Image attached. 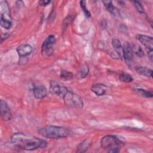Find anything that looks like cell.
Masks as SVG:
<instances>
[{
  "instance_id": "4fadbf2b",
  "label": "cell",
  "mask_w": 153,
  "mask_h": 153,
  "mask_svg": "<svg viewBox=\"0 0 153 153\" xmlns=\"http://www.w3.org/2000/svg\"><path fill=\"white\" fill-rule=\"evenodd\" d=\"M112 45L117 53L120 58L122 59L123 57V45L121 44V42L119 39L117 38H114L112 39Z\"/></svg>"
},
{
  "instance_id": "484cf974",
  "label": "cell",
  "mask_w": 153,
  "mask_h": 153,
  "mask_svg": "<svg viewBox=\"0 0 153 153\" xmlns=\"http://www.w3.org/2000/svg\"><path fill=\"white\" fill-rule=\"evenodd\" d=\"M10 36V34L8 33H4L1 35V42H3L4 40L7 39Z\"/></svg>"
},
{
  "instance_id": "d6986e66",
  "label": "cell",
  "mask_w": 153,
  "mask_h": 153,
  "mask_svg": "<svg viewBox=\"0 0 153 153\" xmlns=\"http://www.w3.org/2000/svg\"><path fill=\"white\" fill-rule=\"evenodd\" d=\"M0 23H1V26L6 29H10L12 26V22L10 20L5 19L1 17V20H0Z\"/></svg>"
},
{
  "instance_id": "7c38bea8",
  "label": "cell",
  "mask_w": 153,
  "mask_h": 153,
  "mask_svg": "<svg viewBox=\"0 0 153 153\" xmlns=\"http://www.w3.org/2000/svg\"><path fill=\"white\" fill-rule=\"evenodd\" d=\"M91 91L97 96H102L106 93V86L103 84H95L91 87Z\"/></svg>"
},
{
  "instance_id": "d4e9b609",
  "label": "cell",
  "mask_w": 153,
  "mask_h": 153,
  "mask_svg": "<svg viewBox=\"0 0 153 153\" xmlns=\"http://www.w3.org/2000/svg\"><path fill=\"white\" fill-rule=\"evenodd\" d=\"M51 2L49 0H41L39 1V4L41 6H45Z\"/></svg>"
},
{
  "instance_id": "7a4b0ae2",
  "label": "cell",
  "mask_w": 153,
  "mask_h": 153,
  "mask_svg": "<svg viewBox=\"0 0 153 153\" xmlns=\"http://www.w3.org/2000/svg\"><path fill=\"white\" fill-rule=\"evenodd\" d=\"M39 133L45 137L50 139L64 138L69 136L71 132L69 128L64 127L48 125L39 129Z\"/></svg>"
},
{
  "instance_id": "9a60e30c",
  "label": "cell",
  "mask_w": 153,
  "mask_h": 153,
  "mask_svg": "<svg viewBox=\"0 0 153 153\" xmlns=\"http://www.w3.org/2000/svg\"><path fill=\"white\" fill-rule=\"evenodd\" d=\"M103 3L104 6L108 11L113 14L114 16H118L119 14V12L117 8H116L114 5L112 4V1H103Z\"/></svg>"
},
{
  "instance_id": "2e32d148",
  "label": "cell",
  "mask_w": 153,
  "mask_h": 153,
  "mask_svg": "<svg viewBox=\"0 0 153 153\" xmlns=\"http://www.w3.org/2000/svg\"><path fill=\"white\" fill-rule=\"evenodd\" d=\"M91 142L88 139H85L81 142L77 146L78 152H85L91 146Z\"/></svg>"
},
{
  "instance_id": "ffe728a7",
  "label": "cell",
  "mask_w": 153,
  "mask_h": 153,
  "mask_svg": "<svg viewBox=\"0 0 153 153\" xmlns=\"http://www.w3.org/2000/svg\"><path fill=\"white\" fill-rule=\"evenodd\" d=\"M60 77L62 78H63L65 80H70L73 78V74L72 72L65 71V70H62L60 72Z\"/></svg>"
},
{
  "instance_id": "603a6c76",
  "label": "cell",
  "mask_w": 153,
  "mask_h": 153,
  "mask_svg": "<svg viewBox=\"0 0 153 153\" xmlns=\"http://www.w3.org/2000/svg\"><path fill=\"white\" fill-rule=\"evenodd\" d=\"M131 2L133 3V5L135 7L136 10L140 13H143L144 12V8L143 7V6L142 5V4L136 1H132Z\"/></svg>"
},
{
  "instance_id": "ba28073f",
  "label": "cell",
  "mask_w": 153,
  "mask_h": 153,
  "mask_svg": "<svg viewBox=\"0 0 153 153\" xmlns=\"http://www.w3.org/2000/svg\"><path fill=\"white\" fill-rule=\"evenodd\" d=\"M137 39L143 45L147 50V51H153V38L151 36L145 35H137Z\"/></svg>"
},
{
  "instance_id": "7402d4cb",
  "label": "cell",
  "mask_w": 153,
  "mask_h": 153,
  "mask_svg": "<svg viewBox=\"0 0 153 153\" xmlns=\"http://www.w3.org/2000/svg\"><path fill=\"white\" fill-rule=\"evenodd\" d=\"M88 71H89V70H88V68L87 67V66H86V65L82 66V67H81V68H80V70L79 71V76L81 78L85 77L87 75Z\"/></svg>"
},
{
  "instance_id": "6da1fadb",
  "label": "cell",
  "mask_w": 153,
  "mask_h": 153,
  "mask_svg": "<svg viewBox=\"0 0 153 153\" xmlns=\"http://www.w3.org/2000/svg\"><path fill=\"white\" fill-rule=\"evenodd\" d=\"M11 140L17 148L25 150L32 151L44 148L47 145L45 140L23 133L13 134L11 137Z\"/></svg>"
},
{
  "instance_id": "5b68a950",
  "label": "cell",
  "mask_w": 153,
  "mask_h": 153,
  "mask_svg": "<svg viewBox=\"0 0 153 153\" xmlns=\"http://www.w3.org/2000/svg\"><path fill=\"white\" fill-rule=\"evenodd\" d=\"M56 42V38L54 35H49L42 42L41 46L42 55L44 57L50 56L53 52V46Z\"/></svg>"
},
{
  "instance_id": "5bb4252c",
  "label": "cell",
  "mask_w": 153,
  "mask_h": 153,
  "mask_svg": "<svg viewBox=\"0 0 153 153\" xmlns=\"http://www.w3.org/2000/svg\"><path fill=\"white\" fill-rule=\"evenodd\" d=\"M136 72L143 76H145L147 77H152V70L148 69L146 67H143L142 66H137L135 68Z\"/></svg>"
},
{
  "instance_id": "3957f363",
  "label": "cell",
  "mask_w": 153,
  "mask_h": 153,
  "mask_svg": "<svg viewBox=\"0 0 153 153\" xmlns=\"http://www.w3.org/2000/svg\"><path fill=\"white\" fill-rule=\"evenodd\" d=\"M101 146L108 149V152H118L120 149L124 146V139L114 135H106L103 137L100 140Z\"/></svg>"
},
{
  "instance_id": "cb8c5ba5",
  "label": "cell",
  "mask_w": 153,
  "mask_h": 153,
  "mask_svg": "<svg viewBox=\"0 0 153 153\" xmlns=\"http://www.w3.org/2000/svg\"><path fill=\"white\" fill-rule=\"evenodd\" d=\"M80 3V6L81 7V8L82 9L83 12L84 13L85 15L87 17H90V13L88 11V10H87V7H86V2L85 1H81L79 2Z\"/></svg>"
},
{
  "instance_id": "8fae6325",
  "label": "cell",
  "mask_w": 153,
  "mask_h": 153,
  "mask_svg": "<svg viewBox=\"0 0 153 153\" xmlns=\"http://www.w3.org/2000/svg\"><path fill=\"white\" fill-rule=\"evenodd\" d=\"M33 48L30 45L25 44L19 46L17 48V51L20 57H23L30 54Z\"/></svg>"
},
{
  "instance_id": "44dd1931",
  "label": "cell",
  "mask_w": 153,
  "mask_h": 153,
  "mask_svg": "<svg viewBox=\"0 0 153 153\" xmlns=\"http://www.w3.org/2000/svg\"><path fill=\"white\" fill-rule=\"evenodd\" d=\"M136 90L142 96L145 97L150 98V97H152L153 96L152 92L151 91H148V90L142 89V88H138Z\"/></svg>"
},
{
  "instance_id": "52a82bcc",
  "label": "cell",
  "mask_w": 153,
  "mask_h": 153,
  "mask_svg": "<svg viewBox=\"0 0 153 153\" xmlns=\"http://www.w3.org/2000/svg\"><path fill=\"white\" fill-rule=\"evenodd\" d=\"M0 112L2 119L5 121H10L12 118V115L7 103L3 100L0 101Z\"/></svg>"
},
{
  "instance_id": "277c9868",
  "label": "cell",
  "mask_w": 153,
  "mask_h": 153,
  "mask_svg": "<svg viewBox=\"0 0 153 153\" xmlns=\"http://www.w3.org/2000/svg\"><path fill=\"white\" fill-rule=\"evenodd\" d=\"M64 102L66 106L75 108H82L83 101L82 98L78 94L67 90L62 96Z\"/></svg>"
},
{
  "instance_id": "8992f818",
  "label": "cell",
  "mask_w": 153,
  "mask_h": 153,
  "mask_svg": "<svg viewBox=\"0 0 153 153\" xmlns=\"http://www.w3.org/2000/svg\"><path fill=\"white\" fill-rule=\"evenodd\" d=\"M133 53L131 45L128 42H126L123 45V57L128 66L131 65L133 60Z\"/></svg>"
},
{
  "instance_id": "e0dca14e",
  "label": "cell",
  "mask_w": 153,
  "mask_h": 153,
  "mask_svg": "<svg viewBox=\"0 0 153 153\" xmlns=\"http://www.w3.org/2000/svg\"><path fill=\"white\" fill-rule=\"evenodd\" d=\"M119 79L124 82H130L133 81V78L132 76L127 73H124L121 72L120 75H119Z\"/></svg>"
},
{
  "instance_id": "9c48e42d",
  "label": "cell",
  "mask_w": 153,
  "mask_h": 153,
  "mask_svg": "<svg viewBox=\"0 0 153 153\" xmlns=\"http://www.w3.org/2000/svg\"><path fill=\"white\" fill-rule=\"evenodd\" d=\"M33 93L35 98L42 99L47 94V90L46 87L41 84H35L33 87Z\"/></svg>"
},
{
  "instance_id": "30bf717a",
  "label": "cell",
  "mask_w": 153,
  "mask_h": 153,
  "mask_svg": "<svg viewBox=\"0 0 153 153\" xmlns=\"http://www.w3.org/2000/svg\"><path fill=\"white\" fill-rule=\"evenodd\" d=\"M50 90L52 93L56 95L62 96L67 91V89L64 87L60 86L56 81H51L50 82Z\"/></svg>"
},
{
  "instance_id": "ac0fdd59",
  "label": "cell",
  "mask_w": 153,
  "mask_h": 153,
  "mask_svg": "<svg viewBox=\"0 0 153 153\" xmlns=\"http://www.w3.org/2000/svg\"><path fill=\"white\" fill-rule=\"evenodd\" d=\"M131 48H132L133 53H134L137 56H139L140 57H142L143 56H145L144 51H143V50L139 45H134L133 47L131 46Z\"/></svg>"
}]
</instances>
